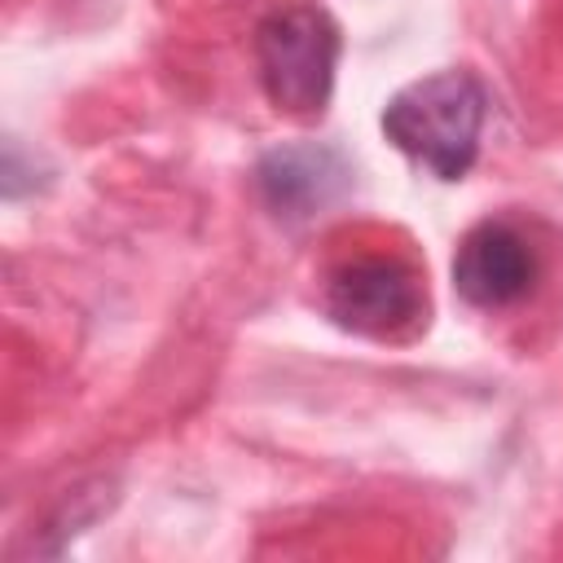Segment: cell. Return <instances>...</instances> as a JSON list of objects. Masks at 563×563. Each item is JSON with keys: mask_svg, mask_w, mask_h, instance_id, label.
Instances as JSON below:
<instances>
[{"mask_svg": "<svg viewBox=\"0 0 563 563\" xmlns=\"http://www.w3.org/2000/svg\"><path fill=\"white\" fill-rule=\"evenodd\" d=\"M537 282L532 246L501 220L475 224L453 255V286L471 308H510Z\"/></svg>", "mask_w": 563, "mask_h": 563, "instance_id": "277c9868", "label": "cell"}, {"mask_svg": "<svg viewBox=\"0 0 563 563\" xmlns=\"http://www.w3.org/2000/svg\"><path fill=\"white\" fill-rule=\"evenodd\" d=\"M347 163L339 150L330 145H277L260 158L255 167V189L264 198V207L282 220H312L317 211H325L330 202H339L347 194Z\"/></svg>", "mask_w": 563, "mask_h": 563, "instance_id": "5b68a950", "label": "cell"}, {"mask_svg": "<svg viewBox=\"0 0 563 563\" xmlns=\"http://www.w3.org/2000/svg\"><path fill=\"white\" fill-rule=\"evenodd\" d=\"M484 114L488 92L471 70H435L391 92L383 106V132L431 176L462 180L479 154Z\"/></svg>", "mask_w": 563, "mask_h": 563, "instance_id": "6da1fadb", "label": "cell"}, {"mask_svg": "<svg viewBox=\"0 0 563 563\" xmlns=\"http://www.w3.org/2000/svg\"><path fill=\"white\" fill-rule=\"evenodd\" d=\"M264 97L290 119H321L334 92L339 26L317 4H282L255 26Z\"/></svg>", "mask_w": 563, "mask_h": 563, "instance_id": "7a4b0ae2", "label": "cell"}, {"mask_svg": "<svg viewBox=\"0 0 563 563\" xmlns=\"http://www.w3.org/2000/svg\"><path fill=\"white\" fill-rule=\"evenodd\" d=\"M325 312L365 339H400L422 325L427 290L400 255H352L325 277Z\"/></svg>", "mask_w": 563, "mask_h": 563, "instance_id": "3957f363", "label": "cell"}]
</instances>
